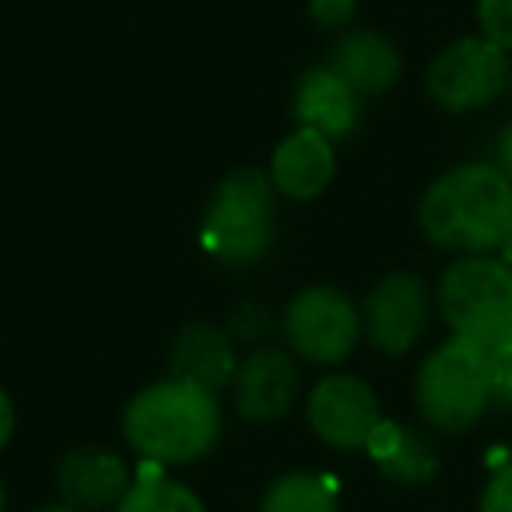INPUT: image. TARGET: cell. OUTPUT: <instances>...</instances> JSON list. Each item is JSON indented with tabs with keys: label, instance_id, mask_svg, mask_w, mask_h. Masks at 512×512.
<instances>
[{
	"label": "cell",
	"instance_id": "cell-1",
	"mask_svg": "<svg viewBox=\"0 0 512 512\" xmlns=\"http://www.w3.org/2000/svg\"><path fill=\"white\" fill-rule=\"evenodd\" d=\"M418 218L435 246L481 256L512 235V183L495 165H460L428 186Z\"/></svg>",
	"mask_w": 512,
	"mask_h": 512
},
{
	"label": "cell",
	"instance_id": "cell-2",
	"mask_svg": "<svg viewBox=\"0 0 512 512\" xmlns=\"http://www.w3.org/2000/svg\"><path fill=\"white\" fill-rule=\"evenodd\" d=\"M123 435L148 463H193L211 453L221 435L218 397L200 386L165 379L130 400Z\"/></svg>",
	"mask_w": 512,
	"mask_h": 512
},
{
	"label": "cell",
	"instance_id": "cell-3",
	"mask_svg": "<svg viewBox=\"0 0 512 512\" xmlns=\"http://www.w3.org/2000/svg\"><path fill=\"white\" fill-rule=\"evenodd\" d=\"M274 242V183L260 169H239L214 190L200 225V246L225 267H253Z\"/></svg>",
	"mask_w": 512,
	"mask_h": 512
},
{
	"label": "cell",
	"instance_id": "cell-4",
	"mask_svg": "<svg viewBox=\"0 0 512 512\" xmlns=\"http://www.w3.org/2000/svg\"><path fill=\"white\" fill-rule=\"evenodd\" d=\"M439 306L460 341L484 351L512 344V267L491 256H463L442 278Z\"/></svg>",
	"mask_w": 512,
	"mask_h": 512
},
{
	"label": "cell",
	"instance_id": "cell-5",
	"mask_svg": "<svg viewBox=\"0 0 512 512\" xmlns=\"http://www.w3.org/2000/svg\"><path fill=\"white\" fill-rule=\"evenodd\" d=\"M421 418L439 432H467L488 411V365L484 348L460 337L446 341L425 358L414 383Z\"/></svg>",
	"mask_w": 512,
	"mask_h": 512
},
{
	"label": "cell",
	"instance_id": "cell-6",
	"mask_svg": "<svg viewBox=\"0 0 512 512\" xmlns=\"http://www.w3.org/2000/svg\"><path fill=\"white\" fill-rule=\"evenodd\" d=\"M362 316L344 292L316 285L299 292L285 309V337L295 355L313 365H337L355 351Z\"/></svg>",
	"mask_w": 512,
	"mask_h": 512
},
{
	"label": "cell",
	"instance_id": "cell-7",
	"mask_svg": "<svg viewBox=\"0 0 512 512\" xmlns=\"http://www.w3.org/2000/svg\"><path fill=\"white\" fill-rule=\"evenodd\" d=\"M509 57L488 39H460L428 67V95L449 113H470L509 88Z\"/></svg>",
	"mask_w": 512,
	"mask_h": 512
},
{
	"label": "cell",
	"instance_id": "cell-8",
	"mask_svg": "<svg viewBox=\"0 0 512 512\" xmlns=\"http://www.w3.org/2000/svg\"><path fill=\"white\" fill-rule=\"evenodd\" d=\"M428 313H432V299H428L425 281L414 274H390L365 299L362 327L376 351L404 355L425 334Z\"/></svg>",
	"mask_w": 512,
	"mask_h": 512
},
{
	"label": "cell",
	"instance_id": "cell-9",
	"mask_svg": "<svg viewBox=\"0 0 512 512\" xmlns=\"http://www.w3.org/2000/svg\"><path fill=\"white\" fill-rule=\"evenodd\" d=\"M379 400L372 386L348 372L320 379L309 393V425L334 449H365L369 435L379 425Z\"/></svg>",
	"mask_w": 512,
	"mask_h": 512
},
{
	"label": "cell",
	"instance_id": "cell-10",
	"mask_svg": "<svg viewBox=\"0 0 512 512\" xmlns=\"http://www.w3.org/2000/svg\"><path fill=\"white\" fill-rule=\"evenodd\" d=\"M235 404L249 421H278L299 397V369L278 348H260L239 362L235 372Z\"/></svg>",
	"mask_w": 512,
	"mask_h": 512
},
{
	"label": "cell",
	"instance_id": "cell-11",
	"mask_svg": "<svg viewBox=\"0 0 512 512\" xmlns=\"http://www.w3.org/2000/svg\"><path fill=\"white\" fill-rule=\"evenodd\" d=\"M57 488L74 509H109L120 505L130 488V470L116 453L99 446H81L64 456L57 470Z\"/></svg>",
	"mask_w": 512,
	"mask_h": 512
},
{
	"label": "cell",
	"instance_id": "cell-12",
	"mask_svg": "<svg viewBox=\"0 0 512 512\" xmlns=\"http://www.w3.org/2000/svg\"><path fill=\"white\" fill-rule=\"evenodd\" d=\"M334 141L299 127L278 144L271 158V183L288 200H316L334 179Z\"/></svg>",
	"mask_w": 512,
	"mask_h": 512
},
{
	"label": "cell",
	"instance_id": "cell-13",
	"mask_svg": "<svg viewBox=\"0 0 512 512\" xmlns=\"http://www.w3.org/2000/svg\"><path fill=\"white\" fill-rule=\"evenodd\" d=\"M169 369H172V379H179V383L218 393L221 386L235 383L239 358H235L232 337H228L225 330L207 327V323H190V327H183V334L176 337V344H172Z\"/></svg>",
	"mask_w": 512,
	"mask_h": 512
},
{
	"label": "cell",
	"instance_id": "cell-14",
	"mask_svg": "<svg viewBox=\"0 0 512 512\" xmlns=\"http://www.w3.org/2000/svg\"><path fill=\"white\" fill-rule=\"evenodd\" d=\"M327 67L362 99V95H383L400 78V53L379 32H351L330 50Z\"/></svg>",
	"mask_w": 512,
	"mask_h": 512
},
{
	"label": "cell",
	"instance_id": "cell-15",
	"mask_svg": "<svg viewBox=\"0 0 512 512\" xmlns=\"http://www.w3.org/2000/svg\"><path fill=\"white\" fill-rule=\"evenodd\" d=\"M358 95L337 78L330 67H316L295 88V120L299 127L316 130L323 137H344L358 127Z\"/></svg>",
	"mask_w": 512,
	"mask_h": 512
},
{
	"label": "cell",
	"instance_id": "cell-16",
	"mask_svg": "<svg viewBox=\"0 0 512 512\" xmlns=\"http://www.w3.org/2000/svg\"><path fill=\"white\" fill-rule=\"evenodd\" d=\"M365 453L376 460L390 481L397 484H425L439 470V456L435 449L421 439L418 432L397 425V421H379L376 432L365 442Z\"/></svg>",
	"mask_w": 512,
	"mask_h": 512
},
{
	"label": "cell",
	"instance_id": "cell-17",
	"mask_svg": "<svg viewBox=\"0 0 512 512\" xmlns=\"http://www.w3.org/2000/svg\"><path fill=\"white\" fill-rule=\"evenodd\" d=\"M116 512H207V509L186 484L158 474V463H148L137 474V481L127 488V495L120 498Z\"/></svg>",
	"mask_w": 512,
	"mask_h": 512
},
{
	"label": "cell",
	"instance_id": "cell-18",
	"mask_svg": "<svg viewBox=\"0 0 512 512\" xmlns=\"http://www.w3.org/2000/svg\"><path fill=\"white\" fill-rule=\"evenodd\" d=\"M260 512H337V498L323 477L295 470L267 488Z\"/></svg>",
	"mask_w": 512,
	"mask_h": 512
},
{
	"label": "cell",
	"instance_id": "cell-19",
	"mask_svg": "<svg viewBox=\"0 0 512 512\" xmlns=\"http://www.w3.org/2000/svg\"><path fill=\"white\" fill-rule=\"evenodd\" d=\"M477 22L488 43L512 50V0H477Z\"/></svg>",
	"mask_w": 512,
	"mask_h": 512
},
{
	"label": "cell",
	"instance_id": "cell-20",
	"mask_svg": "<svg viewBox=\"0 0 512 512\" xmlns=\"http://www.w3.org/2000/svg\"><path fill=\"white\" fill-rule=\"evenodd\" d=\"M484 365H488V397L491 404L509 407L512 411V344L484 351Z\"/></svg>",
	"mask_w": 512,
	"mask_h": 512
},
{
	"label": "cell",
	"instance_id": "cell-21",
	"mask_svg": "<svg viewBox=\"0 0 512 512\" xmlns=\"http://www.w3.org/2000/svg\"><path fill=\"white\" fill-rule=\"evenodd\" d=\"M481 512H512V460L491 474L481 495Z\"/></svg>",
	"mask_w": 512,
	"mask_h": 512
},
{
	"label": "cell",
	"instance_id": "cell-22",
	"mask_svg": "<svg viewBox=\"0 0 512 512\" xmlns=\"http://www.w3.org/2000/svg\"><path fill=\"white\" fill-rule=\"evenodd\" d=\"M358 0H309V15L323 29H341L355 18Z\"/></svg>",
	"mask_w": 512,
	"mask_h": 512
},
{
	"label": "cell",
	"instance_id": "cell-23",
	"mask_svg": "<svg viewBox=\"0 0 512 512\" xmlns=\"http://www.w3.org/2000/svg\"><path fill=\"white\" fill-rule=\"evenodd\" d=\"M267 330V313L256 302H242L239 309L232 313V334L239 341H260Z\"/></svg>",
	"mask_w": 512,
	"mask_h": 512
},
{
	"label": "cell",
	"instance_id": "cell-24",
	"mask_svg": "<svg viewBox=\"0 0 512 512\" xmlns=\"http://www.w3.org/2000/svg\"><path fill=\"white\" fill-rule=\"evenodd\" d=\"M11 432H15V407H11V397L0 386V449L8 446Z\"/></svg>",
	"mask_w": 512,
	"mask_h": 512
},
{
	"label": "cell",
	"instance_id": "cell-25",
	"mask_svg": "<svg viewBox=\"0 0 512 512\" xmlns=\"http://www.w3.org/2000/svg\"><path fill=\"white\" fill-rule=\"evenodd\" d=\"M498 162H502V172L509 176V183H512V123L505 127L502 141H498Z\"/></svg>",
	"mask_w": 512,
	"mask_h": 512
},
{
	"label": "cell",
	"instance_id": "cell-26",
	"mask_svg": "<svg viewBox=\"0 0 512 512\" xmlns=\"http://www.w3.org/2000/svg\"><path fill=\"white\" fill-rule=\"evenodd\" d=\"M36 512H81V509H74V505H67V502H57V505H43V509H36Z\"/></svg>",
	"mask_w": 512,
	"mask_h": 512
},
{
	"label": "cell",
	"instance_id": "cell-27",
	"mask_svg": "<svg viewBox=\"0 0 512 512\" xmlns=\"http://www.w3.org/2000/svg\"><path fill=\"white\" fill-rule=\"evenodd\" d=\"M502 260H505V264L512 267V235H509V239L502 242Z\"/></svg>",
	"mask_w": 512,
	"mask_h": 512
},
{
	"label": "cell",
	"instance_id": "cell-28",
	"mask_svg": "<svg viewBox=\"0 0 512 512\" xmlns=\"http://www.w3.org/2000/svg\"><path fill=\"white\" fill-rule=\"evenodd\" d=\"M4 505H8V498H4V488H0V512H4Z\"/></svg>",
	"mask_w": 512,
	"mask_h": 512
},
{
	"label": "cell",
	"instance_id": "cell-29",
	"mask_svg": "<svg viewBox=\"0 0 512 512\" xmlns=\"http://www.w3.org/2000/svg\"><path fill=\"white\" fill-rule=\"evenodd\" d=\"M509 95H512V67H509Z\"/></svg>",
	"mask_w": 512,
	"mask_h": 512
}]
</instances>
